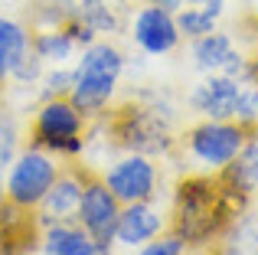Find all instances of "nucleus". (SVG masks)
<instances>
[{
	"instance_id": "obj_31",
	"label": "nucleus",
	"mask_w": 258,
	"mask_h": 255,
	"mask_svg": "<svg viewBox=\"0 0 258 255\" xmlns=\"http://www.w3.org/2000/svg\"><path fill=\"white\" fill-rule=\"evenodd\" d=\"M0 95H4V85H0Z\"/></svg>"
},
{
	"instance_id": "obj_21",
	"label": "nucleus",
	"mask_w": 258,
	"mask_h": 255,
	"mask_svg": "<svg viewBox=\"0 0 258 255\" xmlns=\"http://www.w3.org/2000/svg\"><path fill=\"white\" fill-rule=\"evenodd\" d=\"M173 20H176V30H180V36L186 39V43L206 36V33H213V30H219V17L200 10V7H189V4H183L180 10L173 13Z\"/></svg>"
},
{
	"instance_id": "obj_15",
	"label": "nucleus",
	"mask_w": 258,
	"mask_h": 255,
	"mask_svg": "<svg viewBox=\"0 0 258 255\" xmlns=\"http://www.w3.org/2000/svg\"><path fill=\"white\" fill-rule=\"evenodd\" d=\"M219 177L242 203H252L258 197V128L248 131L242 151L235 154V160L219 173Z\"/></svg>"
},
{
	"instance_id": "obj_27",
	"label": "nucleus",
	"mask_w": 258,
	"mask_h": 255,
	"mask_svg": "<svg viewBox=\"0 0 258 255\" xmlns=\"http://www.w3.org/2000/svg\"><path fill=\"white\" fill-rule=\"evenodd\" d=\"M144 4H154V7H160V10H167V13H176L186 0H144Z\"/></svg>"
},
{
	"instance_id": "obj_17",
	"label": "nucleus",
	"mask_w": 258,
	"mask_h": 255,
	"mask_svg": "<svg viewBox=\"0 0 258 255\" xmlns=\"http://www.w3.org/2000/svg\"><path fill=\"white\" fill-rule=\"evenodd\" d=\"M235 49H239V39H235V33H226V30H213L200 39H189V59L203 76L206 72H222V66L232 59Z\"/></svg>"
},
{
	"instance_id": "obj_1",
	"label": "nucleus",
	"mask_w": 258,
	"mask_h": 255,
	"mask_svg": "<svg viewBox=\"0 0 258 255\" xmlns=\"http://www.w3.org/2000/svg\"><path fill=\"white\" fill-rule=\"evenodd\" d=\"M248 203H242L219 173H193L186 170L173 186L170 206V229L189 245V255L209 249L222 236L235 213H242Z\"/></svg>"
},
{
	"instance_id": "obj_19",
	"label": "nucleus",
	"mask_w": 258,
	"mask_h": 255,
	"mask_svg": "<svg viewBox=\"0 0 258 255\" xmlns=\"http://www.w3.org/2000/svg\"><path fill=\"white\" fill-rule=\"evenodd\" d=\"M33 52L30 46V26L20 23V20H7L0 23V85L10 82L13 69L23 62Z\"/></svg>"
},
{
	"instance_id": "obj_25",
	"label": "nucleus",
	"mask_w": 258,
	"mask_h": 255,
	"mask_svg": "<svg viewBox=\"0 0 258 255\" xmlns=\"http://www.w3.org/2000/svg\"><path fill=\"white\" fill-rule=\"evenodd\" d=\"M69 89H72V66H52L43 76V98L69 95Z\"/></svg>"
},
{
	"instance_id": "obj_5",
	"label": "nucleus",
	"mask_w": 258,
	"mask_h": 255,
	"mask_svg": "<svg viewBox=\"0 0 258 255\" xmlns=\"http://www.w3.org/2000/svg\"><path fill=\"white\" fill-rule=\"evenodd\" d=\"M88 128L92 121L76 108L69 95H49L36 105L26 124V144L43 147L59 160H82L88 147Z\"/></svg>"
},
{
	"instance_id": "obj_20",
	"label": "nucleus",
	"mask_w": 258,
	"mask_h": 255,
	"mask_svg": "<svg viewBox=\"0 0 258 255\" xmlns=\"http://www.w3.org/2000/svg\"><path fill=\"white\" fill-rule=\"evenodd\" d=\"M76 17L98 36L111 39L114 33H121V17L111 7V0H76Z\"/></svg>"
},
{
	"instance_id": "obj_13",
	"label": "nucleus",
	"mask_w": 258,
	"mask_h": 255,
	"mask_svg": "<svg viewBox=\"0 0 258 255\" xmlns=\"http://www.w3.org/2000/svg\"><path fill=\"white\" fill-rule=\"evenodd\" d=\"M39 232H43V226L36 219V210H26L4 197V203H0V252L26 255L39 249Z\"/></svg>"
},
{
	"instance_id": "obj_8",
	"label": "nucleus",
	"mask_w": 258,
	"mask_h": 255,
	"mask_svg": "<svg viewBox=\"0 0 258 255\" xmlns=\"http://www.w3.org/2000/svg\"><path fill=\"white\" fill-rule=\"evenodd\" d=\"M82 167H85V177H82V197H79L76 223L82 226L101 249L114 252V223H118L121 203L114 200V193L108 190V183L101 180V173L92 170V164L82 160Z\"/></svg>"
},
{
	"instance_id": "obj_14",
	"label": "nucleus",
	"mask_w": 258,
	"mask_h": 255,
	"mask_svg": "<svg viewBox=\"0 0 258 255\" xmlns=\"http://www.w3.org/2000/svg\"><path fill=\"white\" fill-rule=\"evenodd\" d=\"M196 255H258V210L245 206L242 213H235L222 236Z\"/></svg>"
},
{
	"instance_id": "obj_22",
	"label": "nucleus",
	"mask_w": 258,
	"mask_h": 255,
	"mask_svg": "<svg viewBox=\"0 0 258 255\" xmlns=\"http://www.w3.org/2000/svg\"><path fill=\"white\" fill-rule=\"evenodd\" d=\"M232 121H239L242 128H248V131L258 128V85L252 82V79L239 85V98H235Z\"/></svg>"
},
{
	"instance_id": "obj_7",
	"label": "nucleus",
	"mask_w": 258,
	"mask_h": 255,
	"mask_svg": "<svg viewBox=\"0 0 258 255\" xmlns=\"http://www.w3.org/2000/svg\"><path fill=\"white\" fill-rule=\"evenodd\" d=\"M101 180L108 183V190L114 193L121 206L127 203H147V200H157L160 193V173L157 160L147 157L138 151H124L121 157H114L111 164L101 170Z\"/></svg>"
},
{
	"instance_id": "obj_6",
	"label": "nucleus",
	"mask_w": 258,
	"mask_h": 255,
	"mask_svg": "<svg viewBox=\"0 0 258 255\" xmlns=\"http://www.w3.org/2000/svg\"><path fill=\"white\" fill-rule=\"evenodd\" d=\"M66 164L69 160H59L56 154L43 151V147L23 144L17 151V157H13V164L7 167V200L26 206V210H36V203L56 183L59 170Z\"/></svg>"
},
{
	"instance_id": "obj_29",
	"label": "nucleus",
	"mask_w": 258,
	"mask_h": 255,
	"mask_svg": "<svg viewBox=\"0 0 258 255\" xmlns=\"http://www.w3.org/2000/svg\"><path fill=\"white\" fill-rule=\"evenodd\" d=\"M4 197H7V177L0 173V203H4Z\"/></svg>"
},
{
	"instance_id": "obj_2",
	"label": "nucleus",
	"mask_w": 258,
	"mask_h": 255,
	"mask_svg": "<svg viewBox=\"0 0 258 255\" xmlns=\"http://www.w3.org/2000/svg\"><path fill=\"white\" fill-rule=\"evenodd\" d=\"M121 76H124V52L108 36H98L85 49H79V59L72 66L69 98L88 121H98L114 105Z\"/></svg>"
},
{
	"instance_id": "obj_26",
	"label": "nucleus",
	"mask_w": 258,
	"mask_h": 255,
	"mask_svg": "<svg viewBox=\"0 0 258 255\" xmlns=\"http://www.w3.org/2000/svg\"><path fill=\"white\" fill-rule=\"evenodd\" d=\"M189 7H200V10H206V13H213V17H226V10H229V0H186Z\"/></svg>"
},
{
	"instance_id": "obj_23",
	"label": "nucleus",
	"mask_w": 258,
	"mask_h": 255,
	"mask_svg": "<svg viewBox=\"0 0 258 255\" xmlns=\"http://www.w3.org/2000/svg\"><path fill=\"white\" fill-rule=\"evenodd\" d=\"M134 255H189V245L183 242L180 236L167 226L160 236H154L151 242H144V245H138L134 249Z\"/></svg>"
},
{
	"instance_id": "obj_28",
	"label": "nucleus",
	"mask_w": 258,
	"mask_h": 255,
	"mask_svg": "<svg viewBox=\"0 0 258 255\" xmlns=\"http://www.w3.org/2000/svg\"><path fill=\"white\" fill-rule=\"evenodd\" d=\"M248 59H252V82L258 85V39H255V46H252V52H248Z\"/></svg>"
},
{
	"instance_id": "obj_16",
	"label": "nucleus",
	"mask_w": 258,
	"mask_h": 255,
	"mask_svg": "<svg viewBox=\"0 0 258 255\" xmlns=\"http://www.w3.org/2000/svg\"><path fill=\"white\" fill-rule=\"evenodd\" d=\"M39 249L52 252V255H98V252H111V249H101L76 219L43 226V232H39Z\"/></svg>"
},
{
	"instance_id": "obj_11",
	"label": "nucleus",
	"mask_w": 258,
	"mask_h": 255,
	"mask_svg": "<svg viewBox=\"0 0 258 255\" xmlns=\"http://www.w3.org/2000/svg\"><path fill=\"white\" fill-rule=\"evenodd\" d=\"M167 226H170V216L160 213L154 206V200H147V203H127V206H121L118 223H114V245H124V249L134 252L138 245L160 236Z\"/></svg>"
},
{
	"instance_id": "obj_10",
	"label": "nucleus",
	"mask_w": 258,
	"mask_h": 255,
	"mask_svg": "<svg viewBox=\"0 0 258 255\" xmlns=\"http://www.w3.org/2000/svg\"><path fill=\"white\" fill-rule=\"evenodd\" d=\"M82 177H85L82 160H69V164L59 170L56 183H52L49 190H46V197L36 203V219H39V226L76 219L79 197H82Z\"/></svg>"
},
{
	"instance_id": "obj_18",
	"label": "nucleus",
	"mask_w": 258,
	"mask_h": 255,
	"mask_svg": "<svg viewBox=\"0 0 258 255\" xmlns=\"http://www.w3.org/2000/svg\"><path fill=\"white\" fill-rule=\"evenodd\" d=\"M30 46L46 66H69L72 56L79 52L76 39L69 36L66 26H39V30L30 26Z\"/></svg>"
},
{
	"instance_id": "obj_12",
	"label": "nucleus",
	"mask_w": 258,
	"mask_h": 255,
	"mask_svg": "<svg viewBox=\"0 0 258 255\" xmlns=\"http://www.w3.org/2000/svg\"><path fill=\"white\" fill-rule=\"evenodd\" d=\"M239 85L235 79L222 76V72H206L200 82L189 89L186 105L200 118H232L235 98H239Z\"/></svg>"
},
{
	"instance_id": "obj_32",
	"label": "nucleus",
	"mask_w": 258,
	"mask_h": 255,
	"mask_svg": "<svg viewBox=\"0 0 258 255\" xmlns=\"http://www.w3.org/2000/svg\"><path fill=\"white\" fill-rule=\"evenodd\" d=\"M0 23H4V17H0Z\"/></svg>"
},
{
	"instance_id": "obj_9",
	"label": "nucleus",
	"mask_w": 258,
	"mask_h": 255,
	"mask_svg": "<svg viewBox=\"0 0 258 255\" xmlns=\"http://www.w3.org/2000/svg\"><path fill=\"white\" fill-rule=\"evenodd\" d=\"M131 39L144 56H170L176 46L183 43L180 30H176V20L173 13L160 10L154 4H144L134 10L131 17Z\"/></svg>"
},
{
	"instance_id": "obj_3",
	"label": "nucleus",
	"mask_w": 258,
	"mask_h": 255,
	"mask_svg": "<svg viewBox=\"0 0 258 255\" xmlns=\"http://www.w3.org/2000/svg\"><path fill=\"white\" fill-rule=\"evenodd\" d=\"M114 138L121 151H138L147 157H170L176 134H173V111L151 102H124L111 105L105 118H98Z\"/></svg>"
},
{
	"instance_id": "obj_4",
	"label": "nucleus",
	"mask_w": 258,
	"mask_h": 255,
	"mask_svg": "<svg viewBox=\"0 0 258 255\" xmlns=\"http://www.w3.org/2000/svg\"><path fill=\"white\" fill-rule=\"evenodd\" d=\"M248 138V128L232 118H200L176 138L170 157L183 160V173H222Z\"/></svg>"
},
{
	"instance_id": "obj_24",
	"label": "nucleus",
	"mask_w": 258,
	"mask_h": 255,
	"mask_svg": "<svg viewBox=\"0 0 258 255\" xmlns=\"http://www.w3.org/2000/svg\"><path fill=\"white\" fill-rule=\"evenodd\" d=\"M23 147V134H20V128L10 121V118L0 115V173H7V167L13 164V157H17V151Z\"/></svg>"
},
{
	"instance_id": "obj_30",
	"label": "nucleus",
	"mask_w": 258,
	"mask_h": 255,
	"mask_svg": "<svg viewBox=\"0 0 258 255\" xmlns=\"http://www.w3.org/2000/svg\"><path fill=\"white\" fill-rule=\"evenodd\" d=\"M26 255H52V252H43V249H33V252H26Z\"/></svg>"
}]
</instances>
